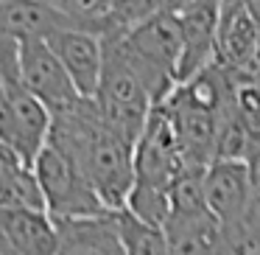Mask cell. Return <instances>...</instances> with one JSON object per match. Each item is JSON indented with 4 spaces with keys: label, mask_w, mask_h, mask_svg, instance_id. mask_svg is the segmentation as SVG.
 <instances>
[{
    "label": "cell",
    "mask_w": 260,
    "mask_h": 255,
    "mask_svg": "<svg viewBox=\"0 0 260 255\" xmlns=\"http://www.w3.org/2000/svg\"><path fill=\"white\" fill-rule=\"evenodd\" d=\"M48 143L68 154L76 168L84 174L90 188L98 193L107 210H123L132 191V143L104 124L92 98H79L76 104L51 115Z\"/></svg>",
    "instance_id": "cell-1"
},
{
    "label": "cell",
    "mask_w": 260,
    "mask_h": 255,
    "mask_svg": "<svg viewBox=\"0 0 260 255\" xmlns=\"http://www.w3.org/2000/svg\"><path fill=\"white\" fill-rule=\"evenodd\" d=\"M204 205L241 255L260 249V205L249 185L246 160H213L202 174Z\"/></svg>",
    "instance_id": "cell-2"
},
{
    "label": "cell",
    "mask_w": 260,
    "mask_h": 255,
    "mask_svg": "<svg viewBox=\"0 0 260 255\" xmlns=\"http://www.w3.org/2000/svg\"><path fill=\"white\" fill-rule=\"evenodd\" d=\"M101 42H104V65H101V76H98V87L92 93V104H95L98 115L104 118V124L135 146L154 101L148 96L146 84L140 81V76L129 68V62L120 56L118 48L107 40Z\"/></svg>",
    "instance_id": "cell-3"
},
{
    "label": "cell",
    "mask_w": 260,
    "mask_h": 255,
    "mask_svg": "<svg viewBox=\"0 0 260 255\" xmlns=\"http://www.w3.org/2000/svg\"><path fill=\"white\" fill-rule=\"evenodd\" d=\"M37 188L42 193V205L51 219H76V216L112 213L104 208L98 193L90 188L76 163L62 154L53 143H42V149L31 160Z\"/></svg>",
    "instance_id": "cell-4"
},
{
    "label": "cell",
    "mask_w": 260,
    "mask_h": 255,
    "mask_svg": "<svg viewBox=\"0 0 260 255\" xmlns=\"http://www.w3.org/2000/svg\"><path fill=\"white\" fill-rule=\"evenodd\" d=\"M17 76L25 90L48 109V115L84 98L79 96L70 76L64 73V68L59 65V59L53 56V51L42 37L17 40Z\"/></svg>",
    "instance_id": "cell-5"
},
{
    "label": "cell",
    "mask_w": 260,
    "mask_h": 255,
    "mask_svg": "<svg viewBox=\"0 0 260 255\" xmlns=\"http://www.w3.org/2000/svg\"><path fill=\"white\" fill-rule=\"evenodd\" d=\"M45 42L53 51V56L59 59V65L64 68V73L70 76L79 96L92 98V93L98 87V76H101V65H104L101 37L92 34V31L76 29V25H64V29L48 34Z\"/></svg>",
    "instance_id": "cell-6"
},
{
    "label": "cell",
    "mask_w": 260,
    "mask_h": 255,
    "mask_svg": "<svg viewBox=\"0 0 260 255\" xmlns=\"http://www.w3.org/2000/svg\"><path fill=\"white\" fill-rule=\"evenodd\" d=\"M56 255H126L115 213L53 219Z\"/></svg>",
    "instance_id": "cell-7"
},
{
    "label": "cell",
    "mask_w": 260,
    "mask_h": 255,
    "mask_svg": "<svg viewBox=\"0 0 260 255\" xmlns=\"http://www.w3.org/2000/svg\"><path fill=\"white\" fill-rule=\"evenodd\" d=\"M162 233L168 241V255H241L226 241L210 210L193 216H171L165 219Z\"/></svg>",
    "instance_id": "cell-8"
},
{
    "label": "cell",
    "mask_w": 260,
    "mask_h": 255,
    "mask_svg": "<svg viewBox=\"0 0 260 255\" xmlns=\"http://www.w3.org/2000/svg\"><path fill=\"white\" fill-rule=\"evenodd\" d=\"M3 230L12 255H56V224L45 210H3Z\"/></svg>",
    "instance_id": "cell-9"
},
{
    "label": "cell",
    "mask_w": 260,
    "mask_h": 255,
    "mask_svg": "<svg viewBox=\"0 0 260 255\" xmlns=\"http://www.w3.org/2000/svg\"><path fill=\"white\" fill-rule=\"evenodd\" d=\"M62 17L48 6L45 0H0V37L9 40H28L64 29Z\"/></svg>",
    "instance_id": "cell-10"
},
{
    "label": "cell",
    "mask_w": 260,
    "mask_h": 255,
    "mask_svg": "<svg viewBox=\"0 0 260 255\" xmlns=\"http://www.w3.org/2000/svg\"><path fill=\"white\" fill-rule=\"evenodd\" d=\"M215 51H221L224 59L232 65L246 62L254 53V20L243 6H235L230 17L221 9L218 34H215Z\"/></svg>",
    "instance_id": "cell-11"
},
{
    "label": "cell",
    "mask_w": 260,
    "mask_h": 255,
    "mask_svg": "<svg viewBox=\"0 0 260 255\" xmlns=\"http://www.w3.org/2000/svg\"><path fill=\"white\" fill-rule=\"evenodd\" d=\"M115 224H118L126 255H168V241H165L162 227L146 224V221L135 219L129 210H115Z\"/></svg>",
    "instance_id": "cell-12"
},
{
    "label": "cell",
    "mask_w": 260,
    "mask_h": 255,
    "mask_svg": "<svg viewBox=\"0 0 260 255\" xmlns=\"http://www.w3.org/2000/svg\"><path fill=\"white\" fill-rule=\"evenodd\" d=\"M45 3L64 23L92 31L98 37L107 34L109 14H112V0H45Z\"/></svg>",
    "instance_id": "cell-13"
},
{
    "label": "cell",
    "mask_w": 260,
    "mask_h": 255,
    "mask_svg": "<svg viewBox=\"0 0 260 255\" xmlns=\"http://www.w3.org/2000/svg\"><path fill=\"white\" fill-rule=\"evenodd\" d=\"M0 255H12L9 241H6V230H3V210H0Z\"/></svg>",
    "instance_id": "cell-14"
}]
</instances>
